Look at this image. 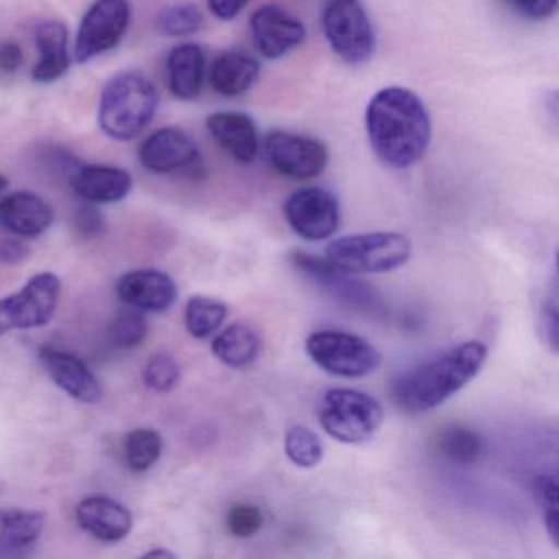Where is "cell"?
Returning a JSON list of instances; mask_svg holds the SVG:
<instances>
[{
	"label": "cell",
	"instance_id": "obj_7",
	"mask_svg": "<svg viewBox=\"0 0 559 559\" xmlns=\"http://www.w3.org/2000/svg\"><path fill=\"white\" fill-rule=\"evenodd\" d=\"M322 25L333 51L346 63H366L374 53V31L361 0H326Z\"/></svg>",
	"mask_w": 559,
	"mask_h": 559
},
{
	"label": "cell",
	"instance_id": "obj_26",
	"mask_svg": "<svg viewBox=\"0 0 559 559\" xmlns=\"http://www.w3.org/2000/svg\"><path fill=\"white\" fill-rule=\"evenodd\" d=\"M438 448L451 463L469 466L483 457L484 440L473 428L454 424L441 431Z\"/></svg>",
	"mask_w": 559,
	"mask_h": 559
},
{
	"label": "cell",
	"instance_id": "obj_1",
	"mask_svg": "<svg viewBox=\"0 0 559 559\" xmlns=\"http://www.w3.org/2000/svg\"><path fill=\"white\" fill-rule=\"evenodd\" d=\"M366 129L376 155L392 168H411L430 145V116L420 97L404 87H385L372 97Z\"/></svg>",
	"mask_w": 559,
	"mask_h": 559
},
{
	"label": "cell",
	"instance_id": "obj_11",
	"mask_svg": "<svg viewBox=\"0 0 559 559\" xmlns=\"http://www.w3.org/2000/svg\"><path fill=\"white\" fill-rule=\"evenodd\" d=\"M284 214L290 228L299 237L310 241H322L332 237L342 221L335 195L320 188L294 192L284 205Z\"/></svg>",
	"mask_w": 559,
	"mask_h": 559
},
{
	"label": "cell",
	"instance_id": "obj_33",
	"mask_svg": "<svg viewBox=\"0 0 559 559\" xmlns=\"http://www.w3.org/2000/svg\"><path fill=\"white\" fill-rule=\"evenodd\" d=\"M535 492L546 532H548L552 545L558 548V483H556V476H548L546 474V476L538 477L535 484Z\"/></svg>",
	"mask_w": 559,
	"mask_h": 559
},
{
	"label": "cell",
	"instance_id": "obj_25",
	"mask_svg": "<svg viewBox=\"0 0 559 559\" xmlns=\"http://www.w3.org/2000/svg\"><path fill=\"white\" fill-rule=\"evenodd\" d=\"M261 336L248 323H234L218 333L212 342V353L230 368L240 369L253 365L261 353Z\"/></svg>",
	"mask_w": 559,
	"mask_h": 559
},
{
	"label": "cell",
	"instance_id": "obj_32",
	"mask_svg": "<svg viewBox=\"0 0 559 559\" xmlns=\"http://www.w3.org/2000/svg\"><path fill=\"white\" fill-rule=\"evenodd\" d=\"M143 379L152 391L169 392L178 385L179 379H181V368L169 353H156L146 362Z\"/></svg>",
	"mask_w": 559,
	"mask_h": 559
},
{
	"label": "cell",
	"instance_id": "obj_17",
	"mask_svg": "<svg viewBox=\"0 0 559 559\" xmlns=\"http://www.w3.org/2000/svg\"><path fill=\"white\" fill-rule=\"evenodd\" d=\"M48 202L32 192H15L0 201V227L22 238L40 237L53 224Z\"/></svg>",
	"mask_w": 559,
	"mask_h": 559
},
{
	"label": "cell",
	"instance_id": "obj_15",
	"mask_svg": "<svg viewBox=\"0 0 559 559\" xmlns=\"http://www.w3.org/2000/svg\"><path fill=\"white\" fill-rule=\"evenodd\" d=\"M116 289L123 302L145 312H165L178 299L175 281L158 270L132 271L117 281Z\"/></svg>",
	"mask_w": 559,
	"mask_h": 559
},
{
	"label": "cell",
	"instance_id": "obj_9",
	"mask_svg": "<svg viewBox=\"0 0 559 559\" xmlns=\"http://www.w3.org/2000/svg\"><path fill=\"white\" fill-rule=\"evenodd\" d=\"M130 25V4L127 0H97L81 21L74 57L84 64L122 40Z\"/></svg>",
	"mask_w": 559,
	"mask_h": 559
},
{
	"label": "cell",
	"instance_id": "obj_8",
	"mask_svg": "<svg viewBox=\"0 0 559 559\" xmlns=\"http://www.w3.org/2000/svg\"><path fill=\"white\" fill-rule=\"evenodd\" d=\"M61 281L57 274L40 273L32 277L17 294L0 300V336L14 330L40 329L57 312Z\"/></svg>",
	"mask_w": 559,
	"mask_h": 559
},
{
	"label": "cell",
	"instance_id": "obj_5",
	"mask_svg": "<svg viewBox=\"0 0 559 559\" xmlns=\"http://www.w3.org/2000/svg\"><path fill=\"white\" fill-rule=\"evenodd\" d=\"M319 418L323 430L336 441L361 444L378 433L384 407L365 392L332 389L323 395Z\"/></svg>",
	"mask_w": 559,
	"mask_h": 559
},
{
	"label": "cell",
	"instance_id": "obj_36",
	"mask_svg": "<svg viewBox=\"0 0 559 559\" xmlns=\"http://www.w3.org/2000/svg\"><path fill=\"white\" fill-rule=\"evenodd\" d=\"M542 319L549 348L556 353L558 352V300H556V293L546 300Z\"/></svg>",
	"mask_w": 559,
	"mask_h": 559
},
{
	"label": "cell",
	"instance_id": "obj_38",
	"mask_svg": "<svg viewBox=\"0 0 559 559\" xmlns=\"http://www.w3.org/2000/svg\"><path fill=\"white\" fill-rule=\"evenodd\" d=\"M22 63H24V51L17 44L8 41L0 45V70L4 73H15Z\"/></svg>",
	"mask_w": 559,
	"mask_h": 559
},
{
	"label": "cell",
	"instance_id": "obj_13",
	"mask_svg": "<svg viewBox=\"0 0 559 559\" xmlns=\"http://www.w3.org/2000/svg\"><path fill=\"white\" fill-rule=\"evenodd\" d=\"M139 158L143 168L156 175L191 173L201 165V153L194 140L175 127L150 135L140 146Z\"/></svg>",
	"mask_w": 559,
	"mask_h": 559
},
{
	"label": "cell",
	"instance_id": "obj_30",
	"mask_svg": "<svg viewBox=\"0 0 559 559\" xmlns=\"http://www.w3.org/2000/svg\"><path fill=\"white\" fill-rule=\"evenodd\" d=\"M204 24L202 12L195 5H173L159 12L156 27L166 37H188L195 34Z\"/></svg>",
	"mask_w": 559,
	"mask_h": 559
},
{
	"label": "cell",
	"instance_id": "obj_29",
	"mask_svg": "<svg viewBox=\"0 0 559 559\" xmlns=\"http://www.w3.org/2000/svg\"><path fill=\"white\" fill-rule=\"evenodd\" d=\"M284 448H286L287 457L304 469L316 467L323 457L322 440L316 431L304 425H297L287 431Z\"/></svg>",
	"mask_w": 559,
	"mask_h": 559
},
{
	"label": "cell",
	"instance_id": "obj_22",
	"mask_svg": "<svg viewBox=\"0 0 559 559\" xmlns=\"http://www.w3.org/2000/svg\"><path fill=\"white\" fill-rule=\"evenodd\" d=\"M166 71H168L169 90L178 99H195L204 86V51L199 45L192 44L176 47L169 55Z\"/></svg>",
	"mask_w": 559,
	"mask_h": 559
},
{
	"label": "cell",
	"instance_id": "obj_14",
	"mask_svg": "<svg viewBox=\"0 0 559 559\" xmlns=\"http://www.w3.org/2000/svg\"><path fill=\"white\" fill-rule=\"evenodd\" d=\"M251 34L258 51L277 60L306 40V27L276 5H264L251 17Z\"/></svg>",
	"mask_w": 559,
	"mask_h": 559
},
{
	"label": "cell",
	"instance_id": "obj_6",
	"mask_svg": "<svg viewBox=\"0 0 559 559\" xmlns=\"http://www.w3.org/2000/svg\"><path fill=\"white\" fill-rule=\"evenodd\" d=\"M306 349L319 368L338 378H365L379 368L382 359L381 353L371 343L338 330L310 333Z\"/></svg>",
	"mask_w": 559,
	"mask_h": 559
},
{
	"label": "cell",
	"instance_id": "obj_18",
	"mask_svg": "<svg viewBox=\"0 0 559 559\" xmlns=\"http://www.w3.org/2000/svg\"><path fill=\"white\" fill-rule=\"evenodd\" d=\"M76 519L81 528L100 542H120L132 530L133 519L129 509L109 497H87L78 506Z\"/></svg>",
	"mask_w": 559,
	"mask_h": 559
},
{
	"label": "cell",
	"instance_id": "obj_24",
	"mask_svg": "<svg viewBox=\"0 0 559 559\" xmlns=\"http://www.w3.org/2000/svg\"><path fill=\"white\" fill-rule=\"evenodd\" d=\"M260 74L257 60L238 51L221 55L212 64L211 83L215 93L224 97H237L247 93Z\"/></svg>",
	"mask_w": 559,
	"mask_h": 559
},
{
	"label": "cell",
	"instance_id": "obj_3",
	"mask_svg": "<svg viewBox=\"0 0 559 559\" xmlns=\"http://www.w3.org/2000/svg\"><path fill=\"white\" fill-rule=\"evenodd\" d=\"M155 84L140 73L127 71L109 81L100 94V129L117 142H130L148 127L158 109Z\"/></svg>",
	"mask_w": 559,
	"mask_h": 559
},
{
	"label": "cell",
	"instance_id": "obj_20",
	"mask_svg": "<svg viewBox=\"0 0 559 559\" xmlns=\"http://www.w3.org/2000/svg\"><path fill=\"white\" fill-rule=\"evenodd\" d=\"M132 176L116 166H83L73 176L74 191L91 204L122 201L132 191Z\"/></svg>",
	"mask_w": 559,
	"mask_h": 559
},
{
	"label": "cell",
	"instance_id": "obj_37",
	"mask_svg": "<svg viewBox=\"0 0 559 559\" xmlns=\"http://www.w3.org/2000/svg\"><path fill=\"white\" fill-rule=\"evenodd\" d=\"M78 230L86 237H96V235L103 234L106 224H104L103 215L99 214L96 207L81 209L76 215Z\"/></svg>",
	"mask_w": 559,
	"mask_h": 559
},
{
	"label": "cell",
	"instance_id": "obj_23",
	"mask_svg": "<svg viewBox=\"0 0 559 559\" xmlns=\"http://www.w3.org/2000/svg\"><path fill=\"white\" fill-rule=\"evenodd\" d=\"M45 522L44 512L0 507V555H24L40 538Z\"/></svg>",
	"mask_w": 559,
	"mask_h": 559
},
{
	"label": "cell",
	"instance_id": "obj_41",
	"mask_svg": "<svg viewBox=\"0 0 559 559\" xmlns=\"http://www.w3.org/2000/svg\"><path fill=\"white\" fill-rule=\"evenodd\" d=\"M175 552L166 551V549H155V551L146 552L145 558H175Z\"/></svg>",
	"mask_w": 559,
	"mask_h": 559
},
{
	"label": "cell",
	"instance_id": "obj_10",
	"mask_svg": "<svg viewBox=\"0 0 559 559\" xmlns=\"http://www.w3.org/2000/svg\"><path fill=\"white\" fill-rule=\"evenodd\" d=\"M290 263L300 274L307 277L313 286L330 294L333 299L361 312H376L381 307V299L372 287L366 286L361 281L353 280L352 274L332 266L326 260L313 254L294 251Z\"/></svg>",
	"mask_w": 559,
	"mask_h": 559
},
{
	"label": "cell",
	"instance_id": "obj_35",
	"mask_svg": "<svg viewBox=\"0 0 559 559\" xmlns=\"http://www.w3.org/2000/svg\"><path fill=\"white\" fill-rule=\"evenodd\" d=\"M503 2L515 14L528 19V21H546L558 11V0H503Z\"/></svg>",
	"mask_w": 559,
	"mask_h": 559
},
{
	"label": "cell",
	"instance_id": "obj_4",
	"mask_svg": "<svg viewBox=\"0 0 559 559\" xmlns=\"http://www.w3.org/2000/svg\"><path fill=\"white\" fill-rule=\"evenodd\" d=\"M411 254L412 245L407 237L378 231L332 241L326 248L325 260L348 274H381L404 266Z\"/></svg>",
	"mask_w": 559,
	"mask_h": 559
},
{
	"label": "cell",
	"instance_id": "obj_12",
	"mask_svg": "<svg viewBox=\"0 0 559 559\" xmlns=\"http://www.w3.org/2000/svg\"><path fill=\"white\" fill-rule=\"evenodd\" d=\"M267 162L280 175L287 178L306 179L322 175L329 162L326 148L310 136L287 132H271L264 142Z\"/></svg>",
	"mask_w": 559,
	"mask_h": 559
},
{
	"label": "cell",
	"instance_id": "obj_2",
	"mask_svg": "<svg viewBox=\"0 0 559 559\" xmlns=\"http://www.w3.org/2000/svg\"><path fill=\"white\" fill-rule=\"evenodd\" d=\"M487 355L483 342L461 343L399 376L392 395L404 411L415 414L440 407L483 371Z\"/></svg>",
	"mask_w": 559,
	"mask_h": 559
},
{
	"label": "cell",
	"instance_id": "obj_16",
	"mask_svg": "<svg viewBox=\"0 0 559 559\" xmlns=\"http://www.w3.org/2000/svg\"><path fill=\"white\" fill-rule=\"evenodd\" d=\"M40 361L50 378L53 379L55 384L60 385L76 401L84 402V404H97L103 399V388H100L99 381L78 356L44 346L40 349Z\"/></svg>",
	"mask_w": 559,
	"mask_h": 559
},
{
	"label": "cell",
	"instance_id": "obj_31",
	"mask_svg": "<svg viewBox=\"0 0 559 559\" xmlns=\"http://www.w3.org/2000/svg\"><path fill=\"white\" fill-rule=\"evenodd\" d=\"M146 335H148V323L145 317L135 310L119 313L110 322L109 340L117 348H135L146 338Z\"/></svg>",
	"mask_w": 559,
	"mask_h": 559
},
{
	"label": "cell",
	"instance_id": "obj_42",
	"mask_svg": "<svg viewBox=\"0 0 559 559\" xmlns=\"http://www.w3.org/2000/svg\"><path fill=\"white\" fill-rule=\"evenodd\" d=\"M9 188V179L5 176H0V192H4Z\"/></svg>",
	"mask_w": 559,
	"mask_h": 559
},
{
	"label": "cell",
	"instance_id": "obj_39",
	"mask_svg": "<svg viewBox=\"0 0 559 559\" xmlns=\"http://www.w3.org/2000/svg\"><path fill=\"white\" fill-rule=\"evenodd\" d=\"M247 4L248 0H209V9L221 21H234Z\"/></svg>",
	"mask_w": 559,
	"mask_h": 559
},
{
	"label": "cell",
	"instance_id": "obj_19",
	"mask_svg": "<svg viewBox=\"0 0 559 559\" xmlns=\"http://www.w3.org/2000/svg\"><path fill=\"white\" fill-rule=\"evenodd\" d=\"M212 139L241 165H250L258 155V130L253 119L241 112H218L207 119Z\"/></svg>",
	"mask_w": 559,
	"mask_h": 559
},
{
	"label": "cell",
	"instance_id": "obj_27",
	"mask_svg": "<svg viewBox=\"0 0 559 559\" xmlns=\"http://www.w3.org/2000/svg\"><path fill=\"white\" fill-rule=\"evenodd\" d=\"M228 316V307L211 297H192L186 307V326L194 338L214 335Z\"/></svg>",
	"mask_w": 559,
	"mask_h": 559
},
{
	"label": "cell",
	"instance_id": "obj_40",
	"mask_svg": "<svg viewBox=\"0 0 559 559\" xmlns=\"http://www.w3.org/2000/svg\"><path fill=\"white\" fill-rule=\"evenodd\" d=\"M31 250L19 240L0 241V263L21 264L27 260Z\"/></svg>",
	"mask_w": 559,
	"mask_h": 559
},
{
	"label": "cell",
	"instance_id": "obj_28",
	"mask_svg": "<svg viewBox=\"0 0 559 559\" xmlns=\"http://www.w3.org/2000/svg\"><path fill=\"white\" fill-rule=\"evenodd\" d=\"M163 453V438L152 428H139L127 437L126 460L133 473H145Z\"/></svg>",
	"mask_w": 559,
	"mask_h": 559
},
{
	"label": "cell",
	"instance_id": "obj_21",
	"mask_svg": "<svg viewBox=\"0 0 559 559\" xmlns=\"http://www.w3.org/2000/svg\"><path fill=\"white\" fill-rule=\"evenodd\" d=\"M35 44L40 51L41 60L34 68L37 83H55L70 70L68 55V28L58 21H45L35 28Z\"/></svg>",
	"mask_w": 559,
	"mask_h": 559
},
{
	"label": "cell",
	"instance_id": "obj_34",
	"mask_svg": "<svg viewBox=\"0 0 559 559\" xmlns=\"http://www.w3.org/2000/svg\"><path fill=\"white\" fill-rule=\"evenodd\" d=\"M263 513L258 507L248 503L231 506L227 513V526L231 535L238 538H250L263 526Z\"/></svg>",
	"mask_w": 559,
	"mask_h": 559
}]
</instances>
